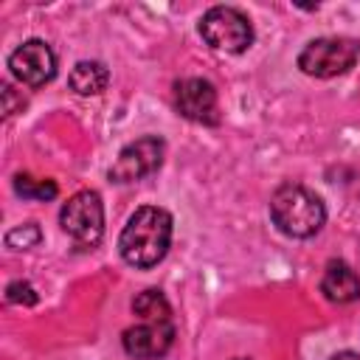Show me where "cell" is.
Segmentation results:
<instances>
[{
	"mask_svg": "<svg viewBox=\"0 0 360 360\" xmlns=\"http://www.w3.org/2000/svg\"><path fill=\"white\" fill-rule=\"evenodd\" d=\"M169 245H172V217H169V211H163L158 205L138 208L127 219V225L118 236L121 259L141 270L155 267L166 256Z\"/></svg>",
	"mask_w": 360,
	"mask_h": 360,
	"instance_id": "cell-1",
	"label": "cell"
},
{
	"mask_svg": "<svg viewBox=\"0 0 360 360\" xmlns=\"http://www.w3.org/2000/svg\"><path fill=\"white\" fill-rule=\"evenodd\" d=\"M270 217L273 225L292 236V239H307L312 233H318L326 222V208L321 202V197H315L309 188L304 186H281L273 200H270Z\"/></svg>",
	"mask_w": 360,
	"mask_h": 360,
	"instance_id": "cell-2",
	"label": "cell"
},
{
	"mask_svg": "<svg viewBox=\"0 0 360 360\" xmlns=\"http://www.w3.org/2000/svg\"><path fill=\"white\" fill-rule=\"evenodd\" d=\"M62 231L76 242V248H96L104 236V205L98 191H76L59 211Z\"/></svg>",
	"mask_w": 360,
	"mask_h": 360,
	"instance_id": "cell-3",
	"label": "cell"
},
{
	"mask_svg": "<svg viewBox=\"0 0 360 360\" xmlns=\"http://www.w3.org/2000/svg\"><path fill=\"white\" fill-rule=\"evenodd\" d=\"M360 56V42L352 37H321L298 53V68L307 76L329 79L346 73Z\"/></svg>",
	"mask_w": 360,
	"mask_h": 360,
	"instance_id": "cell-4",
	"label": "cell"
},
{
	"mask_svg": "<svg viewBox=\"0 0 360 360\" xmlns=\"http://www.w3.org/2000/svg\"><path fill=\"white\" fill-rule=\"evenodd\" d=\"M200 34L214 51H225V53H242L253 42L250 20L231 6L208 8L200 20Z\"/></svg>",
	"mask_w": 360,
	"mask_h": 360,
	"instance_id": "cell-5",
	"label": "cell"
},
{
	"mask_svg": "<svg viewBox=\"0 0 360 360\" xmlns=\"http://www.w3.org/2000/svg\"><path fill=\"white\" fill-rule=\"evenodd\" d=\"M163 155H166V143L160 138H155V135L138 138L118 152L115 163L110 166V180L112 183H135V180L158 172L163 163Z\"/></svg>",
	"mask_w": 360,
	"mask_h": 360,
	"instance_id": "cell-6",
	"label": "cell"
},
{
	"mask_svg": "<svg viewBox=\"0 0 360 360\" xmlns=\"http://www.w3.org/2000/svg\"><path fill=\"white\" fill-rule=\"evenodd\" d=\"M8 68H11V73H14L17 82H22L28 87H42L56 73V56H53V51H51L48 42L28 39L20 48L11 51Z\"/></svg>",
	"mask_w": 360,
	"mask_h": 360,
	"instance_id": "cell-7",
	"label": "cell"
},
{
	"mask_svg": "<svg viewBox=\"0 0 360 360\" xmlns=\"http://www.w3.org/2000/svg\"><path fill=\"white\" fill-rule=\"evenodd\" d=\"M174 107L180 115L197 124H219V104H217V90L208 79H183L174 84Z\"/></svg>",
	"mask_w": 360,
	"mask_h": 360,
	"instance_id": "cell-8",
	"label": "cell"
},
{
	"mask_svg": "<svg viewBox=\"0 0 360 360\" xmlns=\"http://www.w3.org/2000/svg\"><path fill=\"white\" fill-rule=\"evenodd\" d=\"M121 343H124V352L135 360H158L174 343V323L172 321H160V323L141 321V326H129L124 332Z\"/></svg>",
	"mask_w": 360,
	"mask_h": 360,
	"instance_id": "cell-9",
	"label": "cell"
},
{
	"mask_svg": "<svg viewBox=\"0 0 360 360\" xmlns=\"http://www.w3.org/2000/svg\"><path fill=\"white\" fill-rule=\"evenodd\" d=\"M321 292L335 304H349L360 298V276L340 259H332L321 278Z\"/></svg>",
	"mask_w": 360,
	"mask_h": 360,
	"instance_id": "cell-10",
	"label": "cell"
},
{
	"mask_svg": "<svg viewBox=\"0 0 360 360\" xmlns=\"http://www.w3.org/2000/svg\"><path fill=\"white\" fill-rule=\"evenodd\" d=\"M110 82V73L101 62H76V68L70 70V87L79 96H98Z\"/></svg>",
	"mask_w": 360,
	"mask_h": 360,
	"instance_id": "cell-11",
	"label": "cell"
},
{
	"mask_svg": "<svg viewBox=\"0 0 360 360\" xmlns=\"http://www.w3.org/2000/svg\"><path fill=\"white\" fill-rule=\"evenodd\" d=\"M132 312H135L143 323L172 321V307H169V301H166V295H163L160 290H143L141 295H135Z\"/></svg>",
	"mask_w": 360,
	"mask_h": 360,
	"instance_id": "cell-12",
	"label": "cell"
},
{
	"mask_svg": "<svg viewBox=\"0 0 360 360\" xmlns=\"http://www.w3.org/2000/svg\"><path fill=\"white\" fill-rule=\"evenodd\" d=\"M14 191L25 200H53L56 197V183L53 180H39L31 174H17L14 177Z\"/></svg>",
	"mask_w": 360,
	"mask_h": 360,
	"instance_id": "cell-13",
	"label": "cell"
},
{
	"mask_svg": "<svg viewBox=\"0 0 360 360\" xmlns=\"http://www.w3.org/2000/svg\"><path fill=\"white\" fill-rule=\"evenodd\" d=\"M42 239V231L34 225V222H25V225H17L6 233V248L11 250H28V248H37Z\"/></svg>",
	"mask_w": 360,
	"mask_h": 360,
	"instance_id": "cell-14",
	"label": "cell"
},
{
	"mask_svg": "<svg viewBox=\"0 0 360 360\" xmlns=\"http://www.w3.org/2000/svg\"><path fill=\"white\" fill-rule=\"evenodd\" d=\"M37 290L28 284V281H11L6 287V301L8 304H25V307H34L37 304Z\"/></svg>",
	"mask_w": 360,
	"mask_h": 360,
	"instance_id": "cell-15",
	"label": "cell"
},
{
	"mask_svg": "<svg viewBox=\"0 0 360 360\" xmlns=\"http://www.w3.org/2000/svg\"><path fill=\"white\" fill-rule=\"evenodd\" d=\"M3 101H6V107H3L6 115H14V112H17V110H14L17 104L22 107V101H14V90H11V84H3Z\"/></svg>",
	"mask_w": 360,
	"mask_h": 360,
	"instance_id": "cell-16",
	"label": "cell"
},
{
	"mask_svg": "<svg viewBox=\"0 0 360 360\" xmlns=\"http://www.w3.org/2000/svg\"><path fill=\"white\" fill-rule=\"evenodd\" d=\"M332 360H360V354H357V352H340V354H335Z\"/></svg>",
	"mask_w": 360,
	"mask_h": 360,
	"instance_id": "cell-17",
	"label": "cell"
},
{
	"mask_svg": "<svg viewBox=\"0 0 360 360\" xmlns=\"http://www.w3.org/2000/svg\"><path fill=\"white\" fill-rule=\"evenodd\" d=\"M236 360H245V357H236Z\"/></svg>",
	"mask_w": 360,
	"mask_h": 360,
	"instance_id": "cell-18",
	"label": "cell"
}]
</instances>
